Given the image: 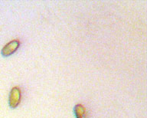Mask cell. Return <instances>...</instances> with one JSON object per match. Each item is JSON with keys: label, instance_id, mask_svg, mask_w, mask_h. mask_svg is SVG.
Instances as JSON below:
<instances>
[{"label": "cell", "instance_id": "1", "mask_svg": "<svg viewBox=\"0 0 147 118\" xmlns=\"http://www.w3.org/2000/svg\"><path fill=\"white\" fill-rule=\"evenodd\" d=\"M22 99V90L19 87H14L11 88L9 97V107L12 109L16 108L19 105Z\"/></svg>", "mask_w": 147, "mask_h": 118}, {"label": "cell", "instance_id": "2", "mask_svg": "<svg viewBox=\"0 0 147 118\" xmlns=\"http://www.w3.org/2000/svg\"><path fill=\"white\" fill-rule=\"evenodd\" d=\"M19 46H20V42L18 40H12L9 43H7L5 45H4V47L2 49L1 54L4 57H9L15 53L18 50Z\"/></svg>", "mask_w": 147, "mask_h": 118}, {"label": "cell", "instance_id": "3", "mask_svg": "<svg viewBox=\"0 0 147 118\" xmlns=\"http://www.w3.org/2000/svg\"><path fill=\"white\" fill-rule=\"evenodd\" d=\"M76 118H87V111L84 105L80 104H76L74 108Z\"/></svg>", "mask_w": 147, "mask_h": 118}]
</instances>
